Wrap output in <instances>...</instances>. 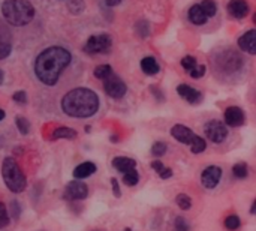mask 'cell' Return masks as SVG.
<instances>
[{
	"instance_id": "cell-11",
	"label": "cell",
	"mask_w": 256,
	"mask_h": 231,
	"mask_svg": "<svg viewBox=\"0 0 256 231\" xmlns=\"http://www.w3.org/2000/svg\"><path fill=\"white\" fill-rule=\"evenodd\" d=\"M230 15H232L237 20L244 18L249 14V3L246 0H230L228 6H226Z\"/></svg>"
},
{
	"instance_id": "cell-15",
	"label": "cell",
	"mask_w": 256,
	"mask_h": 231,
	"mask_svg": "<svg viewBox=\"0 0 256 231\" xmlns=\"http://www.w3.org/2000/svg\"><path fill=\"white\" fill-rule=\"evenodd\" d=\"M112 167L116 170H118L122 174L128 173V171H132V170H136V161L132 159V158H124V156H117L112 159Z\"/></svg>"
},
{
	"instance_id": "cell-8",
	"label": "cell",
	"mask_w": 256,
	"mask_h": 231,
	"mask_svg": "<svg viewBox=\"0 0 256 231\" xmlns=\"http://www.w3.org/2000/svg\"><path fill=\"white\" fill-rule=\"evenodd\" d=\"M220 177H222V168L220 167H216V165H212V167H207L202 171V174H201V183L207 189H213L220 182Z\"/></svg>"
},
{
	"instance_id": "cell-39",
	"label": "cell",
	"mask_w": 256,
	"mask_h": 231,
	"mask_svg": "<svg viewBox=\"0 0 256 231\" xmlns=\"http://www.w3.org/2000/svg\"><path fill=\"white\" fill-rule=\"evenodd\" d=\"M120 2H122V0H105V3H106L108 6H117V5H120Z\"/></svg>"
},
{
	"instance_id": "cell-19",
	"label": "cell",
	"mask_w": 256,
	"mask_h": 231,
	"mask_svg": "<svg viewBox=\"0 0 256 231\" xmlns=\"http://www.w3.org/2000/svg\"><path fill=\"white\" fill-rule=\"evenodd\" d=\"M75 137H76V131L72 128H68V126H60L52 132V140H62V138L72 140Z\"/></svg>"
},
{
	"instance_id": "cell-27",
	"label": "cell",
	"mask_w": 256,
	"mask_h": 231,
	"mask_svg": "<svg viewBox=\"0 0 256 231\" xmlns=\"http://www.w3.org/2000/svg\"><path fill=\"white\" fill-rule=\"evenodd\" d=\"M240 225H242V221L237 215H231L225 219V227L230 231H236L237 228H240Z\"/></svg>"
},
{
	"instance_id": "cell-3",
	"label": "cell",
	"mask_w": 256,
	"mask_h": 231,
	"mask_svg": "<svg viewBox=\"0 0 256 231\" xmlns=\"http://www.w3.org/2000/svg\"><path fill=\"white\" fill-rule=\"evenodd\" d=\"M2 14L12 26H26L34 17V8L28 0H4L2 3Z\"/></svg>"
},
{
	"instance_id": "cell-37",
	"label": "cell",
	"mask_w": 256,
	"mask_h": 231,
	"mask_svg": "<svg viewBox=\"0 0 256 231\" xmlns=\"http://www.w3.org/2000/svg\"><path fill=\"white\" fill-rule=\"evenodd\" d=\"M111 186H112V191H114V195L116 197H120V189H118V182L117 179H111Z\"/></svg>"
},
{
	"instance_id": "cell-28",
	"label": "cell",
	"mask_w": 256,
	"mask_h": 231,
	"mask_svg": "<svg viewBox=\"0 0 256 231\" xmlns=\"http://www.w3.org/2000/svg\"><path fill=\"white\" fill-rule=\"evenodd\" d=\"M135 29H136V33H138L141 38H147V36L150 35V26H148L147 21H140V23H136Z\"/></svg>"
},
{
	"instance_id": "cell-20",
	"label": "cell",
	"mask_w": 256,
	"mask_h": 231,
	"mask_svg": "<svg viewBox=\"0 0 256 231\" xmlns=\"http://www.w3.org/2000/svg\"><path fill=\"white\" fill-rule=\"evenodd\" d=\"M152 167H153V170H156V173L160 176V179H170V177H172V170L168 168V167H165L162 162L154 161V162H152Z\"/></svg>"
},
{
	"instance_id": "cell-31",
	"label": "cell",
	"mask_w": 256,
	"mask_h": 231,
	"mask_svg": "<svg viewBox=\"0 0 256 231\" xmlns=\"http://www.w3.org/2000/svg\"><path fill=\"white\" fill-rule=\"evenodd\" d=\"M9 224V215H8V209L3 203H0V230L8 227Z\"/></svg>"
},
{
	"instance_id": "cell-13",
	"label": "cell",
	"mask_w": 256,
	"mask_h": 231,
	"mask_svg": "<svg viewBox=\"0 0 256 231\" xmlns=\"http://www.w3.org/2000/svg\"><path fill=\"white\" fill-rule=\"evenodd\" d=\"M177 93H178L183 99H186L189 104H198V102H201V99H202L201 92L196 90V89H194V87H190V86H188V84H180V86L177 87Z\"/></svg>"
},
{
	"instance_id": "cell-10",
	"label": "cell",
	"mask_w": 256,
	"mask_h": 231,
	"mask_svg": "<svg viewBox=\"0 0 256 231\" xmlns=\"http://www.w3.org/2000/svg\"><path fill=\"white\" fill-rule=\"evenodd\" d=\"M244 120H246V116H244V111L240 107L226 108V111H225V123L228 126L238 128V126H242L244 123Z\"/></svg>"
},
{
	"instance_id": "cell-42",
	"label": "cell",
	"mask_w": 256,
	"mask_h": 231,
	"mask_svg": "<svg viewBox=\"0 0 256 231\" xmlns=\"http://www.w3.org/2000/svg\"><path fill=\"white\" fill-rule=\"evenodd\" d=\"M124 231H132V230H130V228H126V230H124Z\"/></svg>"
},
{
	"instance_id": "cell-18",
	"label": "cell",
	"mask_w": 256,
	"mask_h": 231,
	"mask_svg": "<svg viewBox=\"0 0 256 231\" xmlns=\"http://www.w3.org/2000/svg\"><path fill=\"white\" fill-rule=\"evenodd\" d=\"M141 69L147 75H156L160 71V66H159V63L156 62L154 57H144L141 60Z\"/></svg>"
},
{
	"instance_id": "cell-4",
	"label": "cell",
	"mask_w": 256,
	"mask_h": 231,
	"mask_svg": "<svg viewBox=\"0 0 256 231\" xmlns=\"http://www.w3.org/2000/svg\"><path fill=\"white\" fill-rule=\"evenodd\" d=\"M2 176H3V180H4V185L8 186V189L15 192V194L22 192L27 186L26 176L14 158H4L3 159Z\"/></svg>"
},
{
	"instance_id": "cell-6",
	"label": "cell",
	"mask_w": 256,
	"mask_h": 231,
	"mask_svg": "<svg viewBox=\"0 0 256 231\" xmlns=\"http://www.w3.org/2000/svg\"><path fill=\"white\" fill-rule=\"evenodd\" d=\"M104 89L106 92L108 96L114 98V99H120L126 95L128 92V87L124 84V81L122 78H118L117 75H111L108 77L106 80H104Z\"/></svg>"
},
{
	"instance_id": "cell-25",
	"label": "cell",
	"mask_w": 256,
	"mask_h": 231,
	"mask_svg": "<svg viewBox=\"0 0 256 231\" xmlns=\"http://www.w3.org/2000/svg\"><path fill=\"white\" fill-rule=\"evenodd\" d=\"M232 173L237 179H244L248 177V165L244 162H238L232 167Z\"/></svg>"
},
{
	"instance_id": "cell-26",
	"label": "cell",
	"mask_w": 256,
	"mask_h": 231,
	"mask_svg": "<svg viewBox=\"0 0 256 231\" xmlns=\"http://www.w3.org/2000/svg\"><path fill=\"white\" fill-rule=\"evenodd\" d=\"M176 201H177V204H178V207H180L182 210H189L190 206H192L190 197L186 195V194H178L177 198H176Z\"/></svg>"
},
{
	"instance_id": "cell-30",
	"label": "cell",
	"mask_w": 256,
	"mask_h": 231,
	"mask_svg": "<svg viewBox=\"0 0 256 231\" xmlns=\"http://www.w3.org/2000/svg\"><path fill=\"white\" fill-rule=\"evenodd\" d=\"M196 65H198V63H196V59L192 57V56H184V57L182 59V66H183L186 71H189V72H190Z\"/></svg>"
},
{
	"instance_id": "cell-32",
	"label": "cell",
	"mask_w": 256,
	"mask_h": 231,
	"mask_svg": "<svg viewBox=\"0 0 256 231\" xmlns=\"http://www.w3.org/2000/svg\"><path fill=\"white\" fill-rule=\"evenodd\" d=\"M165 152H166V144L162 143V141L154 143L153 147H152V155L153 156H162V155H165Z\"/></svg>"
},
{
	"instance_id": "cell-41",
	"label": "cell",
	"mask_w": 256,
	"mask_h": 231,
	"mask_svg": "<svg viewBox=\"0 0 256 231\" xmlns=\"http://www.w3.org/2000/svg\"><path fill=\"white\" fill-rule=\"evenodd\" d=\"M3 83V71L0 69V84Z\"/></svg>"
},
{
	"instance_id": "cell-17",
	"label": "cell",
	"mask_w": 256,
	"mask_h": 231,
	"mask_svg": "<svg viewBox=\"0 0 256 231\" xmlns=\"http://www.w3.org/2000/svg\"><path fill=\"white\" fill-rule=\"evenodd\" d=\"M189 20H190L194 24H196V26H202V24H206V21H207V15L204 14V11L201 9L200 5H194V6L189 9Z\"/></svg>"
},
{
	"instance_id": "cell-5",
	"label": "cell",
	"mask_w": 256,
	"mask_h": 231,
	"mask_svg": "<svg viewBox=\"0 0 256 231\" xmlns=\"http://www.w3.org/2000/svg\"><path fill=\"white\" fill-rule=\"evenodd\" d=\"M112 41L110 38V35L106 33H99V35H93L87 39L84 51L88 54H102V53H108L111 50Z\"/></svg>"
},
{
	"instance_id": "cell-36",
	"label": "cell",
	"mask_w": 256,
	"mask_h": 231,
	"mask_svg": "<svg viewBox=\"0 0 256 231\" xmlns=\"http://www.w3.org/2000/svg\"><path fill=\"white\" fill-rule=\"evenodd\" d=\"M12 98H14V101H15V102H18V104H26V102H27V95H26V92H24V90L15 92Z\"/></svg>"
},
{
	"instance_id": "cell-21",
	"label": "cell",
	"mask_w": 256,
	"mask_h": 231,
	"mask_svg": "<svg viewBox=\"0 0 256 231\" xmlns=\"http://www.w3.org/2000/svg\"><path fill=\"white\" fill-rule=\"evenodd\" d=\"M111 75H112V68L110 65H100V66H96L94 69V77L99 80H106Z\"/></svg>"
},
{
	"instance_id": "cell-24",
	"label": "cell",
	"mask_w": 256,
	"mask_h": 231,
	"mask_svg": "<svg viewBox=\"0 0 256 231\" xmlns=\"http://www.w3.org/2000/svg\"><path fill=\"white\" fill-rule=\"evenodd\" d=\"M123 182L128 185V186H135L138 182H140V174L136 170H132V171H128L123 174Z\"/></svg>"
},
{
	"instance_id": "cell-2",
	"label": "cell",
	"mask_w": 256,
	"mask_h": 231,
	"mask_svg": "<svg viewBox=\"0 0 256 231\" xmlns=\"http://www.w3.org/2000/svg\"><path fill=\"white\" fill-rule=\"evenodd\" d=\"M62 110L70 117H92L99 110L98 95L86 87H78L68 92L62 99Z\"/></svg>"
},
{
	"instance_id": "cell-1",
	"label": "cell",
	"mask_w": 256,
	"mask_h": 231,
	"mask_svg": "<svg viewBox=\"0 0 256 231\" xmlns=\"http://www.w3.org/2000/svg\"><path fill=\"white\" fill-rule=\"evenodd\" d=\"M70 53L63 47H48L34 62V74L45 86H54L64 68L70 63Z\"/></svg>"
},
{
	"instance_id": "cell-29",
	"label": "cell",
	"mask_w": 256,
	"mask_h": 231,
	"mask_svg": "<svg viewBox=\"0 0 256 231\" xmlns=\"http://www.w3.org/2000/svg\"><path fill=\"white\" fill-rule=\"evenodd\" d=\"M15 123H16V128H18V131H20L22 135L28 134L30 123H28V120H27V119H24V117H16V119H15Z\"/></svg>"
},
{
	"instance_id": "cell-35",
	"label": "cell",
	"mask_w": 256,
	"mask_h": 231,
	"mask_svg": "<svg viewBox=\"0 0 256 231\" xmlns=\"http://www.w3.org/2000/svg\"><path fill=\"white\" fill-rule=\"evenodd\" d=\"M189 74H190L192 78H201V77L206 74V66H204V65H196Z\"/></svg>"
},
{
	"instance_id": "cell-22",
	"label": "cell",
	"mask_w": 256,
	"mask_h": 231,
	"mask_svg": "<svg viewBox=\"0 0 256 231\" xmlns=\"http://www.w3.org/2000/svg\"><path fill=\"white\" fill-rule=\"evenodd\" d=\"M200 6L204 11V14L207 15V18L208 17H214L216 12H218V6H216V3L213 0H204Z\"/></svg>"
},
{
	"instance_id": "cell-40",
	"label": "cell",
	"mask_w": 256,
	"mask_h": 231,
	"mask_svg": "<svg viewBox=\"0 0 256 231\" xmlns=\"http://www.w3.org/2000/svg\"><path fill=\"white\" fill-rule=\"evenodd\" d=\"M4 116H6V114H4V111H3V110H0V122L4 119Z\"/></svg>"
},
{
	"instance_id": "cell-34",
	"label": "cell",
	"mask_w": 256,
	"mask_h": 231,
	"mask_svg": "<svg viewBox=\"0 0 256 231\" xmlns=\"http://www.w3.org/2000/svg\"><path fill=\"white\" fill-rule=\"evenodd\" d=\"M174 230L176 231H189V225H188V221L182 216H178L176 219V224H174Z\"/></svg>"
},
{
	"instance_id": "cell-9",
	"label": "cell",
	"mask_w": 256,
	"mask_h": 231,
	"mask_svg": "<svg viewBox=\"0 0 256 231\" xmlns=\"http://www.w3.org/2000/svg\"><path fill=\"white\" fill-rule=\"evenodd\" d=\"M87 194H88V188L82 182H78V180L69 182L64 191V197L68 200H84Z\"/></svg>"
},
{
	"instance_id": "cell-33",
	"label": "cell",
	"mask_w": 256,
	"mask_h": 231,
	"mask_svg": "<svg viewBox=\"0 0 256 231\" xmlns=\"http://www.w3.org/2000/svg\"><path fill=\"white\" fill-rule=\"evenodd\" d=\"M9 54H10V44L4 41L3 38H0V60L6 59Z\"/></svg>"
},
{
	"instance_id": "cell-16",
	"label": "cell",
	"mask_w": 256,
	"mask_h": 231,
	"mask_svg": "<svg viewBox=\"0 0 256 231\" xmlns=\"http://www.w3.org/2000/svg\"><path fill=\"white\" fill-rule=\"evenodd\" d=\"M96 171V165L93 162H82L74 170V177L75 179H86L92 176Z\"/></svg>"
},
{
	"instance_id": "cell-14",
	"label": "cell",
	"mask_w": 256,
	"mask_h": 231,
	"mask_svg": "<svg viewBox=\"0 0 256 231\" xmlns=\"http://www.w3.org/2000/svg\"><path fill=\"white\" fill-rule=\"evenodd\" d=\"M238 47L243 50V51H246V53H249V54H256V30H249V32H246L243 36H240V39H238Z\"/></svg>"
},
{
	"instance_id": "cell-38",
	"label": "cell",
	"mask_w": 256,
	"mask_h": 231,
	"mask_svg": "<svg viewBox=\"0 0 256 231\" xmlns=\"http://www.w3.org/2000/svg\"><path fill=\"white\" fill-rule=\"evenodd\" d=\"M10 206H12V215H14V218H18L20 216V204L16 203V201H12L10 203Z\"/></svg>"
},
{
	"instance_id": "cell-23",
	"label": "cell",
	"mask_w": 256,
	"mask_h": 231,
	"mask_svg": "<svg viewBox=\"0 0 256 231\" xmlns=\"http://www.w3.org/2000/svg\"><path fill=\"white\" fill-rule=\"evenodd\" d=\"M206 147H207L206 140L201 138V137H198V135H195V138H194V141H192V144H190L192 152H194V153H202V152L206 150Z\"/></svg>"
},
{
	"instance_id": "cell-7",
	"label": "cell",
	"mask_w": 256,
	"mask_h": 231,
	"mask_svg": "<svg viewBox=\"0 0 256 231\" xmlns=\"http://www.w3.org/2000/svg\"><path fill=\"white\" fill-rule=\"evenodd\" d=\"M204 132H206V137L213 143H224L225 138L228 137L226 126L219 120H210L208 123H206Z\"/></svg>"
},
{
	"instance_id": "cell-12",
	"label": "cell",
	"mask_w": 256,
	"mask_h": 231,
	"mask_svg": "<svg viewBox=\"0 0 256 231\" xmlns=\"http://www.w3.org/2000/svg\"><path fill=\"white\" fill-rule=\"evenodd\" d=\"M171 135L177 140V141H180V143H183V144H192V141H194V138H195V134L188 128V126H184V125H176V126H172V129H171Z\"/></svg>"
}]
</instances>
